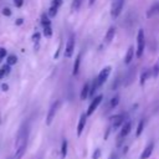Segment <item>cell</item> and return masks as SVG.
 <instances>
[{"label":"cell","instance_id":"cell-1","mask_svg":"<svg viewBox=\"0 0 159 159\" xmlns=\"http://www.w3.org/2000/svg\"><path fill=\"white\" fill-rule=\"evenodd\" d=\"M27 138H29V125L27 123H24L17 133L16 142H15V158L14 159H21L25 150H26V144H27Z\"/></svg>","mask_w":159,"mask_h":159},{"label":"cell","instance_id":"cell-2","mask_svg":"<svg viewBox=\"0 0 159 159\" xmlns=\"http://www.w3.org/2000/svg\"><path fill=\"white\" fill-rule=\"evenodd\" d=\"M144 47H145V37H144V31L142 29L138 30V34H137V57L140 58L144 53Z\"/></svg>","mask_w":159,"mask_h":159},{"label":"cell","instance_id":"cell-3","mask_svg":"<svg viewBox=\"0 0 159 159\" xmlns=\"http://www.w3.org/2000/svg\"><path fill=\"white\" fill-rule=\"evenodd\" d=\"M123 6H124V0H113L111 6V16L113 19L118 17L123 10Z\"/></svg>","mask_w":159,"mask_h":159},{"label":"cell","instance_id":"cell-4","mask_svg":"<svg viewBox=\"0 0 159 159\" xmlns=\"http://www.w3.org/2000/svg\"><path fill=\"white\" fill-rule=\"evenodd\" d=\"M60 106H61V101H58V99L55 101V102L51 104V107H50V109H48V113H47V117H46V124H47V125H50V124L52 123V120H53V118H55V116H56V113H57Z\"/></svg>","mask_w":159,"mask_h":159},{"label":"cell","instance_id":"cell-5","mask_svg":"<svg viewBox=\"0 0 159 159\" xmlns=\"http://www.w3.org/2000/svg\"><path fill=\"white\" fill-rule=\"evenodd\" d=\"M111 70H112V68H111V66H106L104 68H102V70H101V72L98 73V76H97V78H96L99 86H102V84L107 81L108 76L111 75Z\"/></svg>","mask_w":159,"mask_h":159},{"label":"cell","instance_id":"cell-6","mask_svg":"<svg viewBox=\"0 0 159 159\" xmlns=\"http://www.w3.org/2000/svg\"><path fill=\"white\" fill-rule=\"evenodd\" d=\"M102 99H103V96L102 94H99V96H96V97H93V99H92V102H91V104L88 106V109H87V116H91L96 109H97V107L101 104V102H102Z\"/></svg>","mask_w":159,"mask_h":159},{"label":"cell","instance_id":"cell-7","mask_svg":"<svg viewBox=\"0 0 159 159\" xmlns=\"http://www.w3.org/2000/svg\"><path fill=\"white\" fill-rule=\"evenodd\" d=\"M73 51H75V37H73V35H71L70 39H68L67 42H66L65 56H66V57H72Z\"/></svg>","mask_w":159,"mask_h":159},{"label":"cell","instance_id":"cell-8","mask_svg":"<svg viewBox=\"0 0 159 159\" xmlns=\"http://www.w3.org/2000/svg\"><path fill=\"white\" fill-rule=\"evenodd\" d=\"M130 129H132V123L128 120L125 122L123 125H122V129H120V133H119V137H118V145H120V142L123 138H125L129 133H130Z\"/></svg>","mask_w":159,"mask_h":159},{"label":"cell","instance_id":"cell-9","mask_svg":"<svg viewBox=\"0 0 159 159\" xmlns=\"http://www.w3.org/2000/svg\"><path fill=\"white\" fill-rule=\"evenodd\" d=\"M125 122H124V116L123 114H118V116H114L112 117V125L113 128H118L120 125H123Z\"/></svg>","mask_w":159,"mask_h":159},{"label":"cell","instance_id":"cell-10","mask_svg":"<svg viewBox=\"0 0 159 159\" xmlns=\"http://www.w3.org/2000/svg\"><path fill=\"white\" fill-rule=\"evenodd\" d=\"M86 118H87V114H81L80 117V120H78V125H77V135L80 137L84 129V125H86Z\"/></svg>","mask_w":159,"mask_h":159},{"label":"cell","instance_id":"cell-11","mask_svg":"<svg viewBox=\"0 0 159 159\" xmlns=\"http://www.w3.org/2000/svg\"><path fill=\"white\" fill-rule=\"evenodd\" d=\"M134 76H135V70H134V68H129L128 72H127L125 76H124V86H129V84L132 83Z\"/></svg>","mask_w":159,"mask_h":159},{"label":"cell","instance_id":"cell-12","mask_svg":"<svg viewBox=\"0 0 159 159\" xmlns=\"http://www.w3.org/2000/svg\"><path fill=\"white\" fill-rule=\"evenodd\" d=\"M153 149H154V144H153V143H149V144L144 148V150H143V153H142V155H140V159H148V158L152 155Z\"/></svg>","mask_w":159,"mask_h":159},{"label":"cell","instance_id":"cell-13","mask_svg":"<svg viewBox=\"0 0 159 159\" xmlns=\"http://www.w3.org/2000/svg\"><path fill=\"white\" fill-rule=\"evenodd\" d=\"M114 35H116V29H114L113 26H111V27L107 30L106 35H104V42H106V43H109V42L114 39Z\"/></svg>","mask_w":159,"mask_h":159},{"label":"cell","instance_id":"cell-14","mask_svg":"<svg viewBox=\"0 0 159 159\" xmlns=\"http://www.w3.org/2000/svg\"><path fill=\"white\" fill-rule=\"evenodd\" d=\"M89 88H91L89 82H86V83L83 84L82 91H81V94H80V97H81V99H82V101H84V99L89 96Z\"/></svg>","mask_w":159,"mask_h":159},{"label":"cell","instance_id":"cell-15","mask_svg":"<svg viewBox=\"0 0 159 159\" xmlns=\"http://www.w3.org/2000/svg\"><path fill=\"white\" fill-rule=\"evenodd\" d=\"M133 57H134V48L130 46V47L127 50V53H125V56H124V63H125V65H129V63L132 62Z\"/></svg>","mask_w":159,"mask_h":159},{"label":"cell","instance_id":"cell-16","mask_svg":"<svg viewBox=\"0 0 159 159\" xmlns=\"http://www.w3.org/2000/svg\"><path fill=\"white\" fill-rule=\"evenodd\" d=\"M81 53H78L77 55V57H76V60H75V63H73V71H72V75L73 76H76V75H78V71H80V65H81Z\"/></svg>","mask_w":159,"mask_h":159},{"label":"cell","instance_id":"cell-17","mask_svg":"<svg viewBox=\"0 0 159 159\" xmlns=\"http://www.w3.org/2000/svg\"><path fill=\"white\" fill-rule=\"evenodd\" d=\"M149 76H150V70H144V71L142 72V75H140V84H142V86L145 83V81L148 80Z\"/></svg>","mask_w":159,"mask_h":159},{"label":"cell","instance_id":"cell-18","mask_svg":"<svg viewBox=\"0 0 159 159\" xmlns=\"http://www.w3.org/2000/svg\"><path fill=\"white\" fill-rule=\"evenodd\" d=\"M43 36L47 37V39H50L52 36V27H51V25L43 26Z\"/></svg>","mask_w":159,"mask_h":159},{"label":"cell","instance_id":"cell-19","mask_svg":"<svg viewBox=\"0 0 159 159\" xmlns=\"http://www.w3.org/2000/svg\"><path fill=\"white\" fill-rule=\"evenodd\" d=\"M67 155V140L63 139L62 140V145H61V157L65 158Z\"/></svg>","mask_w":159,"mask_h":159},{"label":"cell","instance_id":"cell-20","mask_svg":"<svg viewBox=\"0 0 159 159\" xmlns=\"http://www.w3.org/2000/svg\"><path fill=\"white\" fill-rule=\"evenodd\" d=\"M57 11H58V7L55 6V5H51V7L48 9V16L50 17H55L57 15Z\"/></svg>","mask_w":159,"mask_h":159},{"label":"cell","instance_id":"cell-21","mask_svg":"<svg viewBox=\"0 0 159 159\" xmlns=\"http://www.w3.org/2000/svg\"><path fill=\"white\" fill-rule=\"evenodd\" d=\"M41 24H42V26L51 25V20L48 19V16H47L46 14H42V15H41Z\"/></svg>","mask_w":159,"mask_h":159},{"label":"cell","instance_id":"cell-22","mask_svg":"<svg viewBox=\"0 0 159 159\" xmlns=\"http://www.w3.org/2000/svg\"><path fill=\"white\" fill-rule=\"evenodd\" d=\"M6 62H7V65H10V66H11V65H15V63L17 62V57H16L15 55H9Z\"/></svg>","mask_w":159,"mask_h":159},{"label":"cell","instance_id":"cell-23","mask_svg":"<svg viewBox=\"0 0 159 159\" xmlns=\"http://www.w3.org/2000/svg\"><path fill=\"white\" fill-rule=\"evenodd\" d=\"M118 102H119V96H114V97L111 99V102H109V108L117 107V106H118Z\"/></svg>","mask_w":159,"mask_h":159},{"label":"cell","instance_id":"cell-24","mask_svg":"<svg viewBox=\"0 0 159 159\" xmlns=\"http://www.w3.org/2000/svg\"><path fill=\"white\" fill-rule=\"evenodd\" d=\"M152 75H153V77H158V75H159V58H158V62L154 65V67L152 70Z\"/></svg>","mask_w":159,"mask_h":159},{"label":"cell","instance_id":"cell-25","mask_svg":"<svg viewBox=\"0 0 159 159\" xmlns=\"http://www.w3.org/2000/svg\"><path fill=\"white\" fill-rule=\"evenodd\" d=\"M143 128H144V120L142 119V120L139 122V124H138V128H137V133H135V135H137V137H139V135L142 134Z\"/></svg>","mask_w":159,"mask_h":159},{"label":"cell","instance_id":"cell-26","mask_svg":"<svg viewBox=\"0 0 159 159\" xmlns=\"http://www.w3.org/2000/svg\"><path fill=\"white\" fill-rule=\"evenodd\" d=\"M81 2H82V0H73V2H72V10H73V11L78 10V9H80Z\"/></svg>","mask_w":159,"mask_h":159},{"label":"cell","instance_id":"cell-27","mask_svg":"<svg viewBox=\"0 0 159 159\" xmlns=\"http://www.w3.org/2000/svg\"><path fill=\"white\" fill-rule=\"evenodd\" d=\"M32 40L36 43V48H37L39 47V42H40V32H35L34 36H32Z\"/></svg>","mask_w":159,"mask_h":159},{"label":"cell","instance_id":"cell-28","mask_svg":"<svg viewBox=\"0 0 159 159\" xmlns=\"http://www.w3.org/2000/svg\"><path fill=\"white\" fill-rule=\"evenodd\" d=\"M119 82H120V80H119V77H117V78H116V81L112 83V89H113V91L118 88V84H119Z\"/></svg>","mask_w":159,"mask_h":159},{"label":"cell","instance_id":"cell-29","mask_svg":"<svg viewBox=\"0 0 159 159\" xmlns=\"http://www.w3.org/2000/svg\"><path fill=\"white\" fill-rule=\"evenodd\" d=\"M99 157H101V149H96L92 155V159H99Z\"/></svg>","mask_w":159,"mask_h":159},{"label":"cell","instance_id":"cell-30","mask_svg":"<svg viewBox=\"0 0 159 159\" xmlns=\"http://www.w3.org/2000/svg\"><path fill=\"white\" fill-rule=\"evenodd\" d=\"M1 70L4 71V73H5V75H9V73H10V65H7V63H6V65H4Z\"/></svg>","mask_w":159,"mask_h":159},{"label":"cell","instance_id":"cell-31","mask_svg":"<svg viewBox=\"0 0 159 159\" xmlns=\"http://www.w3.org/2000/svg\"><path fill=\"white\" fill-rule=\"evenodd\" d=\"M6 56V50L4 47H0V62L2 61V58Z\"/></svg>","mask_w":159,"mask_h":159},{"label":"cell","instance_id":"cell-32","mask_svg":"<svg viewBox=\"0 0 159 159\" xmlns=\"http://www.w3.org/2000/svg\"><path fill=\"white\" fill-rule=\"evenodd\" d=\"M2 15L10 16V15H11V10H10L9 7H4V9H2Z\"/></svg>","mask_w":159,"mask_h":159},{"label":"cell","instance_id":"cell-33","mask_svg":"<svg viewBox=\"0 0 159 159\" xmlns=\"http://www.w3.org/2000/svg\"><path fill=\"white\" fill-rule=\"evenodd\" d=\"M22 4H24V0H14V5H15L16 7H21Z\"/></svg>","mask_w":159,"mask_h":159},{"label":"cell","instance_id":"cell-34","mask_svg":"<svg viewBox=\"0 0 159 159\" xmlns=\"http://www.w3.org/2000/svg\"><path fill=\"white\" fill-rule=\"evenodd\" d=\"M61 47H62V43L60 42V45H58V48H57V51L55 52V55H53V58H57L58 57V55H60V51H61Z\"/></svg>","mask_w":159,"mask_h":159},{"label":"cell","instance_id":"cell-35","mask_svg":"<svg viewBox=\"0 0 159 159\" xmlns=\"http://www.w3.org/2000/svg\"><path fill=\"white\" fill-rule=\"evenodd\" d=\"M52 5H55V6L60 7V6L62 5V0H52Z\"/></svg>","mask_w":159,"mask_h":159},{"label":"cell","instance_id":"cell-36","mask_svg":"<svg viewBox=\"0 0 159 159\" xmlns=\"http://www.w3.org/2000/svg\"><path fill=\"white\" fill-rule=\"evenodd\" d=\"M24 24V20L22 19H17L16 21H15V25H17V26H20V25H22Z\"/></svg>","mask_w":159,"mask_h":159},{"label":"cell","instance_id":"cell-37","mask_svg":"<svg viewBox=\"0 0 159 159\" xmlns=\"http://www.w3.org/2000/svg\"><path fill=\"white\" fill-rule=\"evenodd\" d=\"M1 88H2V91H7V88H9V86H7L6 83H4V84L1 86Z\"/></svg>","mask_w":159,"mask_h":159},{"label":"cell","instance_id":"cell-38","mask_svg":"<svg viewBox=\"0 0 159 159\" xmlns=\"http://www.w3.org/2000/svg\"><path fill=\"white\" fill-rule=\"evenodd\" d=\"M94 2H96V0H88V5H89V6H92Z\"/></svg>","mask_w":159,"mask_h":159},{"label":"cell","instance_id":"cell-39","mask_svg":"<svg viewBox=\"0 0 159 159\" xmlns=\"http://www.w3.org/2000/svg\"><path fill=\"white\" fill-rule=\"evenodd\" d=\"M4 76H5V73H4V71H2V70H0V78H2Z\"/></svg>","mask_w":159,"mask_h":159},{"label":"cell","instance_id":"cell-40","mask_svg":"<svg viewBox=\"0 0 159 159\" xmlns=\"http://www.w3.org/2000/svg\"><path fill=\"white\" fill-rule=\"evenodd\" d=\"M109 159H117V155H114V154H112V155H111V158H109Z\"/></svg>","mask_w":159,"mask_h":159}]
</instances>
